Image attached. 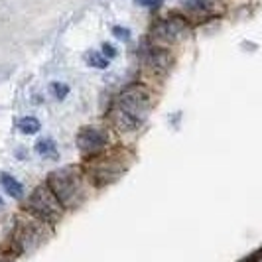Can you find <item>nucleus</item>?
Masks as SVG:
<instances>
[{"label":"nucleus","instance_id":"obj_14","mask_svg":"<svg viewBox=\"0 0 262 262\" xmlns=\"http://www.w3.org/2000/svg\"><path fill=\"white\" fill-rule=\"evenodd\" d=\"M113 34H115L118 39H128V38H130V32H128L126 28H120V26L113 28Z\"/></svg>","mask_w":262,"mask_h":262},{"label":"nucleus","instance_id":"obj_1","mask_svg":"<svg viewBox=\"0 0 262 262\" xmlns=\"http://www.w3.org/2000/svg\"><path fill=\"white\" fill-rule=\"evenodd\" d=\"M152 111V93L140 83L124 87L111 108V122L118 132H136Z\"/></svg>","mask_w":262,"mask_h":262},{"label":"nucleus","instance_id":"obj_13","mask_svg":"<svg viewBox=\"0 0 262 262\" xmlns=\"http://www.w3.org/2000/svg\"><path fill=\"white\" fill-rule=\"evenodd\" d=\"M52 91H53V97L55 99H66L67 93H69V87H67L66 83H52Z\"/></svg>","mask_w":262,"mask_h":262},{"label":"nucleus","instance_id":"obj_15","mask_svg":"<svg viewBox=\"0 0 262 262\" xmlns=\"http://www.w3.org/2000/svg\"><path fill=\"white\" fill-rule=\"evenodd\" d=\"M103 55H105L106 59H113V57L117 55V50H115L111 43H103Z\"/></svg>","mask_w":262,"mask_h":262},{"label":"nucleus","instance_id":"obj_11","mask_svg":"<svg viewBox=\"0 0 262 262\" xmlns=\"http://www.w3.org/2000/svg\"><path fill=\"white\" fill-rule=\"evenodd\" d=\"M18 128H20V132H24V134H36V132L39 130V120L36 117L20 118Z\"/></svg>","mask_w":262,"mask_h":262},{"label":"nucleus","instance_id":"obj_4","mask_svg":"<svg viewBox=\"0 0 262 262\" xmlns=\"http://www.w3.org/2000/svg\"><path fill=\"white\" fill-rule=\"evenodd\" d=\"M26 207L36 219H39V221H43V223H48V225L57 223V221L61 219V215H63V209H66V207L59 203V199L55 197V193H53L52 187L48 184L38 185V187L32 191Z\"/></svg>","mask_w":262,"mask_h":262},{"label":"nucleus","instance_id":"obj_2","mask_svg":"<svg viewBox=\"0 0 262 262\" xmlns=\"http://www.w3.org/2000/svg\"><path fill=\"white\" fill-rule=\"evenodd\" d=\"M48 185L52 187L59 203L67 209H75L87 199V182L81 170L73 166H66L52 171L48 178Z\"/></svg>","mask_w":262,"mask_h":262},{"label":"nucleus","instance_id":"obj_9","mask_svg":"<svg viewBox=\"0 0 262 262\" xmlns=\"http://www.w3.org/2000/svg\"><path fill=\"white\" fill-rule=\"evenodd\" d=\"M0 184H2L4 191H6L10 197H14V199H22V195H24V187H22V184H20L16 178L8 176V173H0Z\"/></svg>","mask_w":262,"mask_h":262},{"label":"nucleus","instance_id":"obj_16","mask_svg":"<svg viewBox=\"0 0 262 262\" xmlns=\"http://www.w3.org/2000/svg\"><path fill=\"white\" fill-rule=\"evenodd\" d=\"M136 4H140V6H158L160 0H136Z\"/></svg>","mask_w":262,"mask_h":262},{"label":"nucleus","instance_id":"obj_12","mask_svg":"<svg viewBox=\"0 0 262 262\" xmlns=\"http://www.w3.org/2000/svg\"><path fill=\"white\" fill-rule=\"evenodd\" d=\"M108 61H111V59H106L103 53H97V52L89 53V57H87V63H89L91 67H97V69H105V67H108Z\"/></svg>","mask_w":262,"mask_h":262},{"label":"nucleus","instance_id":"obj_5","mask_svg":"<svg viewBox=\"0 0 262 262\" xmlns=\"http://www.w3.org/2000/svg\"><path fill=\"white\" fill-rule=\"evenodd\" d=\"M43 221H39V219H30V217H24L18 227H16V233H14V241H16V245H18V249L24 250V252H30V250H34L38 247L39 243L43 241V236H46V231H43Z\"/></svg>","mask_w":262,"mask_h":262},{"label":"nucleus","instance_id":"obj_17","mask_svg":"<svg viewBox=\"0 0 262 262\" xmlns=\"http://www.w3.org/2000/svg\"><path fill=\"white\" fill-rule=\"evenodd\" d=\"M0 205H2V197H0Z\"/></svg>","mask_w":262,"mask_h":262},{"label":"nucleus","instance_id":"obj_18","mask_svg":"<svg viewBox=\"0 0 262 262\" xmlns=\"http://www.w3.org/2000/svg\"><path fill=\"white\" fill-rule=\"evenodd\" d=\"M0 262H8V260H2V258H0Z\"/></svg>","mask_w":262,"mask_h":262},{"label":"nucleus","instance_id":"obj_7","mask_svg":"<svg viewBox=\"0 0 262 262\" xmlns=\"http://www.w3.org/2000/svg\"><path fill=\"white\" fill-rule=\"evenodd\" d=\"M142 57H144V63L154 73H166L171 66V55L168 53V50L160 48L156 43H150V48H146Z\"/></svg>","mask_w":262,"mask_h":262},{"label":"nucleus","instance_id":"obj_8","mask_svg":"<svg viewBox=\"0 0 262 262\" xmlns=\"http://www.w3.org/2000/svg\"><path fill=\"white\" fill-rule=\"evenodd\" d=\"M184 30H185V22L182 18L173 16V18H168V20H162L154 28V38H158L160 41H164V43H168V41H173Z\"/></svg>","mask_w":262,"mask_h":262},{"label":"nucleus","instance_id":"obj_10","mask_svg":"<svg viewBox=\"0 0 262 262\" xmlns=\"http://www.w3.org/2000/svg\"><path fill=\"white\" fill-rule=\"evenodd\" d=\"M36 152L43 158H52V160L57 158V148H55V142H53L52 138H43V140H39L38 144H36Z\"/></svg>","mask_w":262,"mask_h":262},{"label":"nucleus","instance_id":"obj_3","mask_svg":"<svg viewBox=\"0 0 262 262\" xmlns=\"http://www.w3.org/2000/svg\"><path fill=\"white\" fill-rule=\"evenodd\" d=\"M128 166H130L128 154H124V152H101L89 160L87 176H89L91 184H95L97 187H106V185L115 184L120 176H124Z\"/></svg>","mask_w":262,"mask_h":262},{"label":"nucleus","instance_id":"obj_6","mask_svg":"<svg viewBox=\"0 0 262 262\" xmlns=\"http://www.w3.org/2000/svg\"><path fill=\"white\" fill-rule=\"evenodd\" d=\"M106 144H108V138L101 128H81L77 134V148L85 154V156H97L101 152H105Z\"/></svg>","mask_w":262,"mask_h":262}]
</instances>
